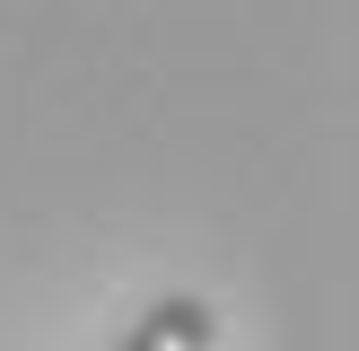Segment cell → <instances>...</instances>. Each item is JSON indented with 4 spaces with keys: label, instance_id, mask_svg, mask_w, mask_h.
I'll return each instance as SVG.
<instances>
[{
    "label": "cell",
    "instance_id": "1",
    "mask_svg": "<svg viewBox=\"0 0 359 351\" xmlns=\"http://www.w3.org/2000/svg\"><path fill=\"white\" fill-rule=\"evenodd\" d=\"M219 343V316H210V298H193V290H167L149 316H140L132 333H123L114 351H210Z\"/></svg>",
    "mask_w": 359,
    "mask_h": 351
}]
</instances>
